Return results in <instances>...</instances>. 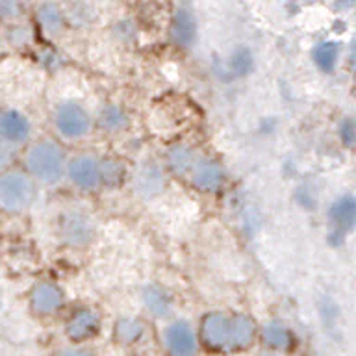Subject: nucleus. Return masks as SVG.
Masks as SVG:
<instances>
[{
  "label": "nucleus",
  "instance_id": "8",
  "mask_svg": "<svg viewBox=\"0 0 356 356\" xmlns=\"http://www.w3.org/2000/svg\"><path fill=\"white\" fill-rule=\"evenodd\" d=\"M191 182L195 188L204 193L217 191L225 182V171H222L221 163L216 160H208V158L197 160L191 169Z\"/></svg>",
  "mask_w": 356,
  "mask_h": 356
},
{
  "label": "nucleus",
  "instance_id": "24",
  "mask_svg": "<svg viewBox=\"0 0 356 356\" xmlns=\"http://www.w3.org/2000/svg\"><path fill=\"white\" fill-rule=\"evenodd\" d=\"M339 138L345 145H353V139H355V124L350 119H345L339 124Z\"/></svg>",
  "mask_w": 356,
  "mask_h": 356
},
{
  "label": "nucleus",
  "instance_id": "21",
  "mask_svg": "<svg viewBox=\"0 0 356 356\" xmlns=\"http://www.w3.org/2000/svg\"><path fill=\"white\" fill-rule=\"evenodd\" d=\"M39 24L43 32L50 38H54L63 30V13L56 4H43L38 11Z\"/></svg>",
  "mask_w": 356,
  "mask_h": 356
},
{
  "label": "nucleus",
  "instance_id": "27",
  "mask_svg": "<svg viewBox=\"0 0 356 356\" xmlns=\"http://www.w3.org/2000/svg\"><path fill=\"white\" fill-rule=\"evenodd\" d=\"M56 356H93V353L86 349H76V347H67V349L58 350Z\"/></svg>",
  "mask_w": 356,
  "mask_h": 356
},
{
  "label": "nucleus",
  "instance_id": "26",
  "mask_svg": "<svg viewBox=\"0 0 356 356\" xmlns=\"http://www.w3.org/2000/svg\"><path fill=\"white\" fill-rule=\"evenodd\" d=\"M252 65V61H250V56L247 52L243 54L236 56V61H234V67H236V71L238 72H247Z\"/></svg>",
  "mask_w": 356,
  "mask_h": 356
},
{
  "label": "nucleus",
  "instance_id": "6",
  "mask_svg": "<svg viewBox=\"0 0 356 356\" xmlns=\"http://www.w3.org/2000/svg\"><path fill=\"white\" fill-rule=\"evenodd\" d=\"M60 238L67 245L80 247L93 238V222L82 211H67L60 217Z\"/></svg>",
  "mask_w": 356,
  "mask_h": 356
},
{
  "label": "nucleus",
  "instance_id": "9",
  "mask_svg": "<svg viewBox=\"0 0 356 356\" xmlns=\"http://www.w3.org/2000/svg\"><path fill=\"white\" fill-rule=\"evenodd\" d=\"M63 305V291L54 282H39L30 291V306L41 316L54 314Z\"/></svg>",
  "mask_w": 356,
  "mask_h": 356
},
{
  "label": "nucleus",
  "instance_id": "14",
  "mask_svg": "<svg viewBox=\"0 0 356 356\" xmlns=\"http://www.w3.org/2000/svg\"><path fill=\"white\" fill-rule=\"evenodd\" d=\"M264 343L275 353H284L293 345V334L282 321H269L261 330Z\"/></svg>",
  "mask_w": 356,
  "mask_h": 356
},
{
  "label": "nucleus",
  "instance_id": "7",
  "mask_svg": "<svg viewBox=\"0 0 356 356\" xmlns=\"http://www.w3.org/2000/svg\"><path fill=\"white\" fill-rule=\"evenodd\" d=\"M163 345L171 356H195L197 338L188 321H175L163 332Z\"/></svg>",
  "mask_w": 356,
  "mask_h": 356
},
{
  "label": "nucleus",
  "instance_id": "20",
  "mask_svg": "<svg viewBox=\"0 0 356 356\" xmlns=\"http://www.w3.org/2000/svg\"><path fill=\"white\" fill-rule=\"evenodd\" d=\"M127 178V167L117 158H104L100 160V184L117 188Z\"/></svg>",
  "mask_w": 356,
  "mask_h": 356
},
{
  "label": "nucleus",
  "instance_id": "10",
  "mask_svg": "<svg viewBox=\"0 0 356 356\" xmlns=\"http://www.w3.org/2000/svg\"><path fill=\"white\" fill-rule=\"evenodd\" d=\"M100 327V317L95 310L83 308V310L76 312L74 316L67 323V336L74 343L86 341V339L93 338L97 330Z\"/></svg>",
  "mask_w": 356,
  "mask_h": 356
},
{
  "label": "nucleus",
  "instance_id": "28",
  "mask_svg": "<svg viewBox=\"0 0 356 356\" xmlns=\"http://www.w3.org/2000/svg\"><path fill=\"white\" fill-rule=\"evenodd\" d=\"M10 158H11L10 150H8V149H6V147H2V145H0V167L6 165V163L10 161Z\"/></svg>",
  "mask_w": 356,
  "mask_h": 356
},
{
  "label": "nucleus",
  "instance_id": "17",
  "mask_svg": "<svg viewBox=\"0 0 356 356\" xmlns=\"http://www.w3.org/2000/svg\"><path fill=\"white\" fill-rule=\"evenodd\" d=\"M143 305L154 317H167L171 314L172 308L171 297L160 286H149V288H145Z\"/></svg>",
  "mask_w": 356,
  "mask_h": 356
},
{
  "label": "nucleus",
  "instance_id": "16",
  "mask_svg": "<svg viewBox=\"0 0 356 356\" xmlns=\"http://www.w3.org/2000/svg\"><path fill=\"white\" fill-rule=\"evenodd\" d=\"M165 160L167 167L175 175H186V172H191L197 158H195V152L188 145H172L171 149L167 150Z\"/></svg>",
  "mask_w": 356,
  "mask_h": 356
},
{
  "label": "nucleus",
  "instance_id": "4",
  "mask_svg": "<svg viewBox=\"0 0 356 356\" xmlns=\"http://www.w3.org/2000/svg\"><path fill=\"white\" fill-rule=\"evenodd\" d=\"M200 336L206 347L213 350H228L232 341V317L221 312H213L202 319Z\"/></svg>",
  "mask_w": 356,
  "mask_h": 356
},
{
  "label": "nucleus",
  "instance_id": "2",
  "mask_svg": "<svg viewBox=\"0 0 356 356\" xmlns=\"http://www.w3.org/2000/svg\"><path fill=\"white\" fill-rule=\"evenodd\" d=\"M35 188L22 172H6L0 177V208L10 213H21L33 202Z\"/></svg>",
  "mask_w": 356,
  "mask_h": 356
},
{
  "label": "nucleus",
  "instance_id": "22",
  "mask_svg": "<svg viewBox=\"0 0 356 356\" xmlns=\"http://www.w3.org/2000/svg\"><path fill=\"white\" fill-rule=\"evenodd\" d=\"M99 124L106 132H121V130L127 128L128 115L124 113L122 108H119L115 104H110L100 110Z\"/></svg>",
  "mask_w": 356,
  "mask_h": 356
},
{
  "label": "nucleus",
  "instance_id": "15",
  "mask_svg": "<svg viewBox=\"0 0 356 356\" xmlns=\"http://www.w3.org/2000/svg\"><path fill=\"white\" fill-rule=\"evenodd\" d=\"M256 327L254 321L245 314L232 317V341H230V350H243L250 347L254 339Z\"/></svg>",
  "mask_w": 356,
  "mask_h": 356
},
{
  "label": "nucleus",
  "instance_id": "13",
  "mask_svg": "<svg viewBox=\"0 0 356 356\" xmlns=\"http://www.w3.org/2000/svg\"><path fill=\"white\" fill-rule=\"evenodd\" d=\"M134 188L138 189L141 197H147V199L160 195L163 189V177H161L160 167L152 161L143 163L134 177Z\"/></svg>",
  "mask_w": 356,
  "mask_h": 356
},
{
  "label": "nucleus",
  "instance_id": "11",
  "mask_svg": "<svg viewBox=\"0 0 356 356\" xmlns=\"http://www.w3.org/2000/svg\"><path fill=\"white\" fill-rule=\"evenodd\" d=\"M30 136V122L22 113L6 110L0 113V139L8 143H22Z\"/></svg>",
  "mask_w": 356,
  "mask_h": 356
},
{
  "label": "nucleus",
  "instance_id": "12",
  "mask_svg": "<svg viewBox=\"0 0 356 356\" xmlns=\"http://www.w3.org/2000/svg\"><path fill=\"white\" fill-rule=\"evenodd\" d=\"M169 32H171V39L175 44L182 47V49L191 47L197 39V21H195L193 13L186 8H180L172 17Z\"/></svg>",
  "mask_w": 356,
  "mask_h": 356
},
{
  "label": "nucleus",
  "instance_id": "23",
  "mask_svg": "<svg viewBox=\"0 0 356 356\" xmlns=\"http://www.w3.org/2000/svg\"><path fill=\"white\" fill-rule=\"evenodd\" d=\"M339 58V47L334 41H323L314 49V61L317 67L325 72L334 71V67L338 63Z\"/></svg>",
  "mask_w": 356,
  "mask_h": 356
},
{
  "label": "nucleus",
  "instance_id": "18",
  "mask_svg": "<svg viewBox=\"0 0 356 356\" xmlns=\"http://www.w3.org/2000/svg\"><path fill=\"white\" fill-rule=\"evenodd\" d=\"M355 200L350 195L339 197L330 208V219L339 230H350L355 225Z\"/></svg>",
  "mask_w": 356,
  "mask_h": 356
},
{
  "label": "nucleus",
  "instance_id": "29",
  "mask_svg": "<svg viewBox=\"0 0 356 356\" xmlns=\"http://www.w3.org/2000/svg\"><path fill=\"white\" fill-rule=\"evenodd\" d=\"M256 356H284L282 353H275V350H266V353H260V355Z\"/></svg>",
  "mask_w": 356,
  "mask_h": 356
},
{
  "label": "nucleus",
  "instance_id": "25",
  "mask_svg": "<svg viewBox=\"0 0 356 356\" xmlns=\"http://www.w3.org/2000/svg\"><path fill=\"white\" fill-rule=\"evenodd\" d=\"M21 13V6L15 2H0V17L2 19H17Z\"/></svg>",
  "mask_w": 356,
  "mask_h": 356
},
{
  "label": "nucleus",
  "instance_id": "19",
  "mask_svg": "<svg viewBox=\"0 0 356 356\" xmlns=\"http://www.w3.org/2000/svg\"><path fill=\"white\" fill-rule=\"evenodd\" d=\"M145 332L143 323L136 317H121L115 323V339L121 345H132L141 339Z\"/></svg>",
  "mask_w": 356,
  "mask_h": 356
},
{
  "label": "nucleus",
  "instance_id": "5",
  "mask_svg": "<svg viewBox=\"0 0 356 356\" xmlns=\"http://www.w3.org/2000/svg\"><path fill=\"white\" fill-rule=\"evenodd\" d=\"M65 171L71 182L83 191H93L100 186V160L93 154L74 156Z\"/></svg>",
  "mask_w": 356,
  "mask_h": 356
},
{
  "label": "nucleus",
  "instance_id": "1",
  "mask_svg": "<svg viewBox=\"0 0 356 356\" xmlns=\"http://www.w3.org/2000/svg\"><path fill=\"white\" fill-rule=\"evenodd\" d=\"M24 163H26L28 172L43 184L58 182L67 169L65 154L61 147L49 139L33 145L26 152Z\"/></svg>",
  "mask_w": 356,
  "mask_h": 356
},
{
  "label": "nucleus",
  "instance_id": "3",
  "mask_svg": "<svg viewBox=\"0 0 356 356\" xmlns=\"http://www.w3.org/2000/svg\"><path fill=\"white\" fill-rule=\"evenodd\" d=\"M54 124L65 139H80L89 132L91 117L82 104L69 100L56 108Z\"/></svg>",
  "mask_w": 356,
  "mask_h": 356
}]
</instances>
